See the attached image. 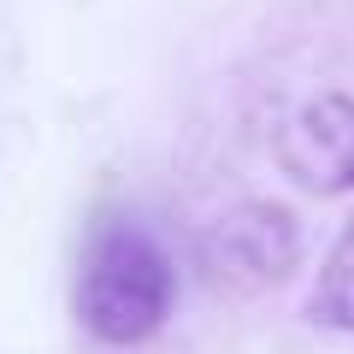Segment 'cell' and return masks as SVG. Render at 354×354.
Segmentation results:
<instances>
[{"mask_svg": "<svg viewBox=\"0 0 354 354\" xmlns=\"http://www.w3.org/2000/svg\"><path fill=\"white\" fill-rule=\"evenodd\" d=\"M177 301V266L142 225L106 218L95 225L77 278V319L101 342H148L171 319Z\"/></svg>", "mask_w": 354, "mask_h": 354, "instance_id": "1", "label": "cell"}, {"mask_svg": "<svg viewBox=\"0 0 354 354\" xmlns=\"http://www.w3.org/2000/svg\"><path fill=\"white\" fill-rule=\"evenodd\" d=\"M278 165L313 189H348L354 183V101L319 95L278 130Z\"/></svg>", "mask_w": 354, "mask_h": 354, "instance_id": "2", "label": "cell"}, {"mask_svg": "<svg viewBox=\"0 0 354 354\" xmlns=\"http://www.w3.org/2000/svg\"><path fill=\"white\" fill-rule=\"evenodd\" d=\"M313 313L337 330H354V225L330 242L325 266H319V283H313Z\"/></svg>", "mask_w": 354, "mask_h": 354, "instance_id": "3", "label": "cell"}]
</instances>
